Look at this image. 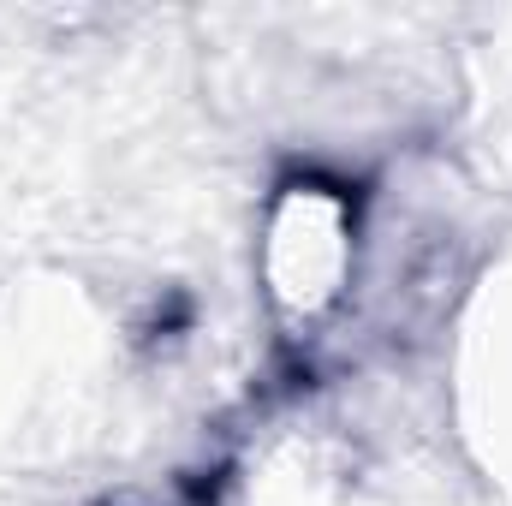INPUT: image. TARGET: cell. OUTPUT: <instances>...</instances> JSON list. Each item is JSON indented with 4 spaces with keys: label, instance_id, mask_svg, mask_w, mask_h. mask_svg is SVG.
<instances>
[{
    "label": "cell",
    "instance_id": "obj_1",
    "mask_svg": "<svg viewBox=\"0 0 512 506\" xmlns=\"http://www.w3.org/2000/svg\"><path fill=\"white\" fill-rule=\"evenodd\" d=\"M340 268H346V209L334 197H322L316 185L292 191L274 215V233H268V292L298 310V316H316L340 286Z\"/></svg>",
    "mask_w": 512,
    "mask_h": 506
}]
</instances>
